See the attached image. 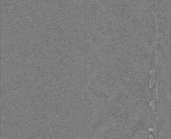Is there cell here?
Returning <instances> with one entry per match:
<instances>
[{"label": "cell", "instance_id": "6da1fadb", "mask_svg": "<svg viewBox=\"0 0 171 139\" xmlns=\"http://www.w3.org/2000/svg\"><path fill=\"white\" fill-rule=\"evenodd\" d=\"M150 106H151V107L153 109H155V101H151V102L150 103Z\"/></svg>", "mask_w": 171, "mask_h": 139}, {"label": "cell", "instance_id": "7a4b0ae2", "mask_svg": "<svg viewBox=\"0 0 171 139\" xmlns=\"http://www.w3.org/2000/svg\"><path fill=\"white\" fill-rule=\"evenodd\" d=\"M149 139H154V138L153 137L152 135H150L149 136Z\"/></svg>", "mask_w": 171, "mask_h": 139}]
</instances>
